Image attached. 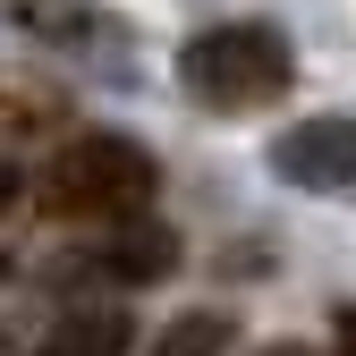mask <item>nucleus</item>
Masks as SVG:
<instances>
[{"label":"nucleus","instance_id":"obj_6","mask_svg":"<svg viewBox=\"0 0 356 356\" xmlns=\"http://www.w3.org/2000/svg\"><path fill=\"white\" fill-rule=\"evenodd\" d=\"M229 348H238V314H178L153 356H229Z\"/></svg>","mask_w":356,"mask_h":356},{"label":"nucleus","instance_id":"obj_5","mask_svg":"<svg viewBox=\"0 0 356 356\" xmlns=\"http://www.w3.org/2000/svg\"><path fill=\"white\" fill-rule=\"evenodd\" d=\"M136 348V323L111 314V305H94V314H68L51 339H42V356H127Z\"/></svg>","mask_w":356,"mask_h":356},{"label":"nucleus","instance_id":"obj_8","mask_svg":"<svg viewBox=\"0 0 356 356\" xmlns=\"http://www.w3.org/2000/svg\"><path fill=\"white\" fill-rule=\"evenodd\" d=\"M17 195H26V178H17V170H9V161H0V212H9V204H17Z\"/></svg>","mask_w":356,"mask_h":356},{"label":"nucleus","instance_id":"obj_4","mask_svg":"<svg viewBox=\"0 0 356 356\" xmlns=\"http://www.w3.org/2000/svg\"><path fill=\"white\" fill-rule=\"evenodd\" d=\"M85 272H94V280H119V289L170 280V272H178V238L161 229V220H119V229L85 254Z\"/></svg>","mask_w":356,"mask_h":356},{"label":"nucleus","instance_id":"obj_1","mask_svg":"<svg viewBox=\"0 0 356 356\" xmlns=\"http://www.w3.org/2000/svg\"><path fill=\"white\" fill-rule=\"evenodd\" d=\"M178 85H187V102L238 119V111H272L289 85H297V51L280 26L263 17H229V26H204L178 42Z\"/></svg>","mask_w":356,"mask_h":356},{"label":"nucleus","instance_id":"obj_2","mask_svg":"<svg viewBox=\"0 0 356 356\" xmlns=\"http://www.w3.org/2000/svg\"><path fill=\"white\" fill-rule=\"evenodd\" d=\"M161 187V170L145 145L127 136H68L51 161H42V212L51 220H102V229H119V220H136Z\"/></svg>","mask_w":356,"mask_h":356},{"label":"nucleus","instance_id":"obj_7","mask_svg":"<svg viewBox=\"0 0 356 356\" xmlns=\"http://www.w3.org/2000/svg\"><path fill=\"white\" fill-rule=\"evenodd\" d=\"M331 356H356V305H339V314H331Z\"/></svg>","mask_w":356,"mask_h":356},{"label":"nucleus","instance_id":"obj_3","mask_svg":"<svg viewBox=\"0 0 356 356\" xmlns=\"http://www.w3.org/2000/svg\"><path fill=\"white\" fill-rule=\"evenodd\" d=\"M272 170L305 195H339L356 187V119H297L272 145Z\"/></svg>","mask_w":356,"mask_h":356}]
</instances>
